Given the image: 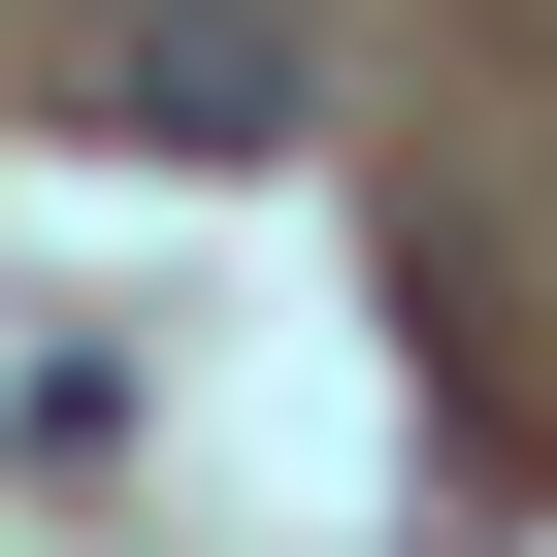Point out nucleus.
<instances>
[{
  "label": "nucleus",
  "instance_id": "1",
  "mask_svg": "<svg viewBox=\"0 0 557 557\" xmlns=\"http://www.w3.org/2000/svg\"><path fill=\"white\" fill-rule=\"evenodd\" d=\"M99 132H197V164H262V132H296V34H262V0H132V34H99Z\"/></svg>",
  "mask_w": 557,
  "mask_h": 557
}]
</instances>
